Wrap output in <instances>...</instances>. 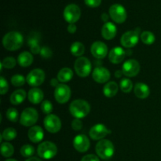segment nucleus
Here are the masks:
<instances>
[{
    "mask_svg": "<svg viewBox=\"0 0 161 161\" xmlns=\"http://www.w3.org/2000/svg\"><path fill=\"white\" fill-rule=\"evenodd\" d=\"M24 42L23 36L18 31H9L3 39V47L9 51H15L22 47Z\"/></svg>",
    "mask_w": 161,
    "mask_h": 161,
    "instance_id": "f257e3e1",
    "label": "nucleus"
},
{
    "mask_svg": "<svg viewBox=\"0 0 161 161\" xmlns=\"http://www.w3.org/2000/svg\"><path fill=\"white\" fill-rule=\"evenodd\" d=\"M69 111L75 118L82 119V118L86 117L89 114L91 111V106L86 101L77 99L70 104Z\"/></svg>",
    "mask_w": 161,
    "mask_h": 161,
    "instance_id": "f03ea898",
    "label": "nucleus"
},
{
    "mask_svg": "<svg viewBox=\"0 0 161 161\" xmlns=\"http://www.w3.org/2000/svg\"><path fill=\"white\" fill-rule=\"evenodd\" d=\"M95 149L97 156L103 160H108L114 155V146L108 139L100 140L96 145Z\"/></svg>",
    "mask_w": 161,
    "mask_h": 161,
    "instance_id": "7ed1b4c3",
    "label": "nucleus"
},
{
    "mask_svg": "<svg viewBox=\"0 0 161 161\" xmlns=\"http://www.w3.org/2000/svg\"><path fill=\"white\" fill-rule=\"evenodd\" d=\"M58 153V148L54 143L46 141L39 145L37 148V153L39 157L45 160H50L54 157Z\"/></svg>",
    "mask_w": 161,
    "mask_h": 161,
    "instance_id": "20e7f679",
    "label": "nucleus"
},
{
    "mask_svg": "<svg viewBox=\"0 0 161 161\" xmlns=\"http://www.w3.org/2000/svg\"><path fill=\"white\" fill-rule=\"evenodd\" d=\"M74 69L79 76L86 77L91 73L92 65L88 58H85V57H80L75 60Z\"/></svg>",
    "mask_w": 161,
    "mask_h": 161,
    "instance_id": "39448f33",
    "label": "nucleus"
},
{
    "mask_svg": "<svg viewBox=\"0 0 161 161\" xmlns=\"http://www.w3.org/2000/svg\"><path fill=\"white\" fill-rule=\"evenodd\" d=\"M39 114L35 108H26L20 115V123L24 127H31L37 122Z\"/></svg>",
    "mask_w": 161,
    "mask_h": 161,
    "instance_id": "423d86ee",
    "label": "nucleus"
},
{
    "mask_svg": "<svg viewBox=\"0 0 161 161\" xmlns=\"http://www.w3.org/2000/svg\"><path fill=\"white\" fill-rule=\"evenodd\" d=\"M64 18L68 23L75 24L78 21L81 16V10L80 7L75 4H69L64 10Z\"/></svg>",
    "mask_w": 161,
    "mask_h": 161,
    "instance_id": "0eeeda50",
    "label": "nucleus"
},
{
    "mask_svg": "<svg viewBox=\"0 0 161 161\" xmlns=\"http://www.w3.org/2000/svg\"><path fill=\"white\" fill-rule=\"evenodd\" d=\"M109 15L113 21L122 24L127 19V11L120 4H114L109 8Z\"/></svg>",
    "mask_w": 161,
    "mask_h": 161,
    "instance_id": "6e6552de",
    "label": "nucleus"
},
{
    "mask_svg": "<svg viewBox=\"0 0 161 161\" xmlns=\"http://www.w3.org/2000/svg\"><path fill=\"white\" fill-rule=\"evenodd\" d=\"M43 124L46 130L52 134L58 133L61 128V121L56 115H47L44 119Z\"/></svg>",
    "mask_w": 161,
    "mask_h": 161,
    "instance_id": "1a4fd4ad",
    "label": "nucleus"
},
{
    "mask_svg": "<svg viewBox=\"0 0 161 161\" xmlns=\"http://www.w3.org/2000/svg\"><path fill=\"white\" fill-rule=\"evenodd\" d=\"M45 80V72L40 69L31 70L26 77V82L31 86H39Z\"/></svg>",
    "mask_w": 161,
    "mask_h": 161,
    "instance_id": "9d476101",
    "label": "nucleus"
},
{
    "mask_svg": "<svg viewBox=\"0 0 161 161\" xmlns=\"http://www.w3.org/2000/svg\"><path fill=\"white\" fill-rule=\"evenodd\" d=\"M54 97L60 104H64L69 102L71 97V90L65 84H59L54 91Z\"/></svg>",
    "mask_w": 161,
    "mask_h": 161,
    "instance_id": "9b49d317",
    "label": "nucleus"
},
{
    "mask_svg": "<svg viewBox=\"0 0 161 161\" xmlns=\"http://www.w3.org/2000/svg\"><path fill=\"white\" fill-rule=\"evenodd\" d=\"M138 28L135 31H129L124 33L120 39V42L123 47L126 48H131L137 45L138 42L139 31Z\"/></svg>",
    "mask_w": 161,
    "mask_h": 161,
    "instance_id": "f8f14e48",
    "label": "nucleus"
},
{
    "mask_svg": "<svg viewBox=\"0 0 161 161\" xmlns=\"http://www.w3.org/2000/svg\"><path fill=\"white\" fill-rule=\"evenodd\" d=\"M122 71L124 75L128 77H135L140 72V64L138 61L135 59L127 60L123 64Z\"/></svg>",
    "mask_w": 161,
    "mask_h": 161,
    "instance_id": "ddd939ff",
    "label": "nucleus"
},
{
    "mask_svg": "<svg viewBox=\"0 0 161 161\" xmlns=\"http://www.w3.org/2000/svg\"><path fill=\"white\" fill-rule=\"evenodd\" d=\"M108 134H110V130L102 124L93 126L89 132L90 137L93 140H102Z\"/></svg>",
    "mask_w": 161,
    "mask_h": 161,
    "instance_id": "4468645a",
    "label": "nucleus"
},
{
    "mask_svg": "<svg viewBox=\"0 0 161 161\" xmlns=\"http://www.w3.org/2000/svg\"><path fill=\"white\" fill-rule=\"evenodd\" d=\"M90 140L85 135H78L73 140V146L80 153H85L90 149Z\"/></svg>",
    "mask_w": 161,
    "mask_h": 161,
    "instance_id": "2eb2a0df",
    "label": "nucleus"
},
{
    "mask_svg": "<svg viewBox=\"0 0 161 161\" xmlns=\"http://www.w3.org/2000/svg\"><path fill=\"white\" fill-rule=\"evenodd\" d=\"M91 50V53L94 58L97 59H103L108 53V47L103 42L97 41L92 44Z\"/></svg>",
    "mask_w": 161,
    "mask_h": 161,
    "instance_id": "dca6fc26",
    "label": "nucleus"
},
{
    "mask_svg": "<svg viewBox=\"0 0 161 161\" xmlns=\"http://www.w3.org/2000/svg\"><path fill=\"white\" fill-rule=\"evenodd\" d=\"M92 77L94 81L98 83H105L110 79V72L104 67H97L92 72Z\"/></svg>",
    "mask_w": 161,
    "mask_h": 161,
    "instance_id": "f3484780",
    "label": "nucleus"
},
{
    "mask_svg": "<svg viewBox=\"0 0 161 161\" xmlns=\"http://www.w3.org/2000/svg\"><path fill=\"white\" fill-rule=\"evenodd\" d=\"M126 52L122 47H116L111 50L108 53V59L113 64H119L124 60Z\"/></svg>",
    "mask_w": 161,
    "mask_h": 161,
    "instance_id": "a211bd4d",
    "label": "nucleus"
},
{
    "mask_svg": "<svg viewBox=\"0 0 161 161\" xmlns=\"http://www.w3.org/2000/svg\"><path fill=\"white\" fill-rule=\"evenodd\" d=\"M116 32H117V28H116V25L112 22H106L102 26V37L106 40H111V39H114L115 36H116Z\"/></svg>",
    "mask_w": 161,
    "mask_h": 161,
    "instance_id": "6ab92c4d",
    "label": "nucleus"
},
{
    "mask_svg": "<svg viewBox=\"0 0 161 161\" xmlns=\"http://www.w3.org/2000/svg\"><path fill=\"white\" fill-rule=\"evenodd\" d=\"M28 135L30 141L34 143H38L43 139V130L39 126H32L28 130Z\"/></svg>",
    "mask_w": 161,
    "mask_h": 161,
    "instance_id": "aec40b11",
    "label": "nucleus"
},
{
    "mask_svg": "<svg viewBox=\"0 0 161 161\" xmlns=\"http://www.w3.org/2000/svg\"><path fill=\"white\" fill-rule=\"evenodd\" d=\"M135 94L137 97L140 99H145L148 97L150 94V90L149 87L146 84L143 83H138L135 84Z\"/></svg>",
    "mask_w": 161,
    "mask_h": 161,
    "instance_id": "412c9836",
    "label": "nucleus"
},
{
    "mask_svg": "<svg viewBox=\"0 0 161 161\" xmlns=\"http://www.w3.org/2000/svg\"><path fill=\"white\" fill-rule=\"evenodd\" d=\"M28 100L32 104H39L43 100V92L39 88H32L28 92Z\"/></svg>",
    "mask_w": 161,
    "mask_h": 161,
    "instance_id": "4be33fe9",
    "label": "nucleus"
},
{
    "mask_svg": "<svg viewBox=\"0 0 161 161\" xmlns=\"http://www.w3.org/2000/svg\"><path fill=\"white\" fill-rule=\"evenodd\" d=\"M119 86L116 82H108L105 85L103 88V93L105 97H113L117 94Z\"/></svg>",
    "mask_w": 161,
    "mask_h": 161,
    "instance_id": "5701e85b",
    "label": "nucleus"
},
{
    "mask_svg": "<svg viewBox=\"0 0 161 161\" xmlns=\"http://www.w3.org/2000/svg\"><path fill=\"white\" fill-rule=\"evenodd\" d=\"M33 62V56L29 52H22L17 58V63L21 67H28Z\"/></svg>",
    "mask_w": 161,
    "mask_h": 161,
    "instance_id": "b1692460",
    "label": "nucleus"
},
{
    "mask_svg": "<svg viewBox=\"0 0 161 161\" xmlns=\"http://www.w3.org/2000/svg\"><path fill=\"white\" fill-rule=\"evenodd\" d=\"M73 77V72L69 68H63L58 74V80L61 83H68Z\"/></svg>",
    "mask_w": 161,
    "mask_h": 161,
    "instance_id": "393cba45",
    "label": "nucleus"
},
{
    "mask_svg": "<svg viewBox=\"0 0 161 161\" xmlns=\"http://www.w3.org/2000/svg\"><path fill=\"white\" fill-rule=\"evenodd\" d=\"M26 97V92L22 89L17 90L10 95V102L13 105H19L25 101Z\"/></svg>",
    "mask_w": 161,
    "mask_h": 161,
    "instance_id": "a878e982",
    "label": "nucleus"
},
{
    "mask_svg": "<svg viewBox=\"0 0 161 161\" xmlns=\"http://www.w3.org/2000/svg\"><path fill=\"white\" fill-rule=\"evenodd\" d=\"M38 36H31V37L28 38V44L30 47V50H31V53L33 54H37V53H40L41 48L40 46H39V38H37Z\"/></svg>",
    "mask_w": 161,
    "mask_h": 161,
    "instance_id": "bb28decb",
    "label": "nucleus"
},
{
    "mask_svg": "<svg viewBox=\"0 0 161 161\" xmlns=\"http://www.w3.org/2000/svg\"><path fill=\"white\" fill-rule=\"evenodd\" d=\"M70 50L73 56L80 58L85 52L84 45L80 42H75L71 46Z\"/></svg>",
    "mask_w": 161,
    "mask_h": 161,
    "instance_id": "cd10ccee",
    "label": "nucleus"
},
{
    "mask_svg": "<svg viewBox=\"0 0 161 161\" xmlns=\"http://www.w3.org/2000/svg\"><path fill=\"white\" fill-rule=\"evenodd\" d=\"M14 148L10 143L3 142L1 145V153L4 157H9L14 154Z\"/></svg>",
    "mask_w": 161,
    "mask_h": 161,
    "instance_id": "c85d7f7f",
    "label": "nucleus"
},
{
    "mask_svg": "<svg viewBox=\"0 0 161 161\" xmlns=\"http://www.w3.org/2000/svg\"><path fill=\"white\" fill-rule=\"evenodd\" d=\"M141 39L143 43L146 45H152L155 42L156 38L153 33L149 31H145L141 34Z\"/></svg>",
    "mask_w": 161,
    "mask_h": 161,
    "instance_id": "c756f323",
    "label": "nucleus"
},
{
    "mask_svg": "<svg viewBox=\"0 0 161 161\" xmlns=\"http://www.w3.org/2000/svg\"><path fill=\"white\" fill-rule=\"evenodd\" d=\"M17 135V130L14 128H12V127H9V128L5 129L4 131L2 134L3 138L4 140H6V141H12V140L15 139Z\"/></svg>",
    "mask_w": 161,
    "mask_h": 161,
    "instance_id": "7c9ffc66",
    "label": "nucleus"
},
{
    "mask_svg": "<svg viewBox=\"0 0 161 161\" xmlns=\"http://www.w3.org/2000/svg\"><path fill=\"white\" fill-rule=\"evenodd\" d=\"M119 86H120V89L123 92L128 94V93H130L132 91L133 83H132L131 80H129V79H123L121 80Z\"/></svg>",
    "mask_w": 161,
    "mask_h": 161,
    "instance_id": "2f4dec72",
    "label": "nucleus"
},
{
    "mask_svg": "<svg viewBox=\"0 0 161 161\" xmlns=\"http://www.w3.org/2000/svg\"><path fill=\"white\" fill-rule=\"evenodd\" d=\"M34 153L35 149L31 145H25L20 149V154L24 157H31Z\"/></svg>",
    "mask_w": 161,
    "mask_h": 161,
    "instance_id": "473e14b6",
    "label": "nucleus"
},
{
    "mask_svg": "<svg viewBox=\"0 0 161 161\" xmlns=\"http://www.w3.org/2000/svg\"><path fill=\"white\" fill-rule=\"evenodd\" d=\"M25 81H26V80H25V77L20 74H16L11 78V83L14 86H23L25 83Z\"/></svg>",
    "mask_w": 161,
    "mask_h": 161,
    "instance_id": "72a5a7b5",
    "label": "nucleus"
},
{
    "mask_svg": "<svg viewBox=\"0 0 161 161\" xmlns=\"http://www.w3.org/2000/svg\"><path fill=\"white\" fill-rule=\"evenodd\" d=\"M16 64H17V61H16V60L14 58L8 57V58H6L3 59V61L1 63V65L2 68H6V69H11L15 67Z\"/></svg>",
    "mask_w": 161,
    "mask_h": 161,
    "instance_id": "f704fd0d",
    "label": "nucleus"
},
{
    "mask_svg": "<svg viewBox=\"0 0 161 161\" xmlns=\"http://www.w3.org/2000/svg\"><path fill=\"white\" fill-rule=\"evenodd\" d=\"M6 117L11 122H17L18 120V111L14 108H9L6 111Z\"/></svg>",
    "mask_w": 161,
    "mask_h": 161,
    "instance_id": "c9c22d12",
    "label": "nucleus"
},
{
    "mask_svg": "<svg viewBox=\"0 0 161 161\" xmlns=\"http://www.w3.org/2000/svg\"><path fill=\"white\" fill-rule=\"evenodd\" d=\"M41 109H42V113H45V114L50 115L51 113V112L53 111V105L49 101L45 100L42 102V105H41Z\"/></svg>",
    "mask_w": 161,
    "mask_h": 161,
    "instance_id": "e433bc0d",
    "label": "nucleus"
},
{
    "mask_svg": "<svg viewBox=\"0 0 161 161\" xmlns=\"http://www.w3.org/2000/svg\"><path fill=\"white\" fill-rule=\"evenodd\" d=\"M40 55L42 58H45V59H48L50 58L53 55V52H52L51 49L47 47H44L42 48H41L40 51Z\"/></svg>",
    "mask_w": 161,
    "mask_h": 161,
    "instance_id": "4c0bfd02",
    "label": "nucleus"
},
{
    "mask_svg": "<svg viewBox=\"0 0 161 161\" xmlns=\"http://www.w3.org/2000/svg\"><path fill=\"white\" fill-rule=\"evenodd\" d=\"M8 90H9V84H8L7 81L3 77H1L0 78V92H1L2 95L6 94Z\"/></svg>",
    "mask_w": 161,
    "mask_h": 161,
    "instance_id": "58836bf2",
    "label": "nucleus"
},
{
    "mask_svg": "<svg viewBox=\"0 0 161 161\" xmlns=\"http://www.w3.org/2000/svg\"><path fill=\"white\" fill-rule=\"evenodd\" d=\"M72 127L74 130H76V131L81 130L83 127V122L81 119H77V118L74 119L72 122Z\"/></svg>",
    "mask_w": 161,
    "mask_h": 161,
    "instance_id": "ea45409f",
    "label": "nucleus"
},
{
    "mask_svg": "<svg viewBox=\"0 0 161 161\" xmlns=\"http://www.w3.org/2000/svg\"><path fill=\"white\" fill-rule=\"evenodd\" d=\"M85 4L91 8L98 7L102 3V0H84Z\"/></svg>",
    "mask_w": 161,
    "mask_h": 161,
    "instance_id": "a19ab883",
    "label": "nucleus"
},
{
    "mask_svg": "<svg viewBox=\"0 0 161 161\" xmlns=\"http://www.w3.org/2000/svg\"><path fill=\"white\" fill-rule=\"evenodd\" d=\"M81 161H100L99 158L97 156L94 155V154H88V155L84 156L82 158Z\"/></svg>",
    "mask_w": 161,
    "mask_h": 161,
    "instance_id": "79ce46f5",
    "label": "nucleus"
},
{
    "mask_svg": "<svg viewBox=\"0 0 161 161\" xmlns=\"http://www.w3.org/2000/svg\"><path fill=\"white\" fill-rule=\"evenodd\" d=\"M77 27L75 24H69V25L68 26V31L71 34H73L76 31Z\"/></svg>",
    "mask_w": 161,
    "mask_h": 161,
    "instance_id": "37998d69",
    "label": "nucleus"
},
{
    "mask_svg": "<svg viewBox=\"0 0 161 161\" xmlns=\"http://www.w3.org/2000/svg\"><path fill=\"white\" fill-rule=\"evenodd\" d=\"M58 81H59V80H57V79H52V80L50 81V84L53 86H54V87H57V86L59 85L58 84Z\"/></svg>",
    "mask_w": 161,
    "mask_h": 161,
    "instance_id": "c03bdc74",
    "label": "nucleus"
},
{
    "mask_svg": "<svg viewBox=\"0 0 161 161\" xmlns=\"http://www.w3.org/2000/svg\"><path fill=\"white\" fill-rule=\"evenodd\" d=\"M102 20H103L105 23H106V22H108V15L107 14H105V13H104V14H102Z\"/></svg>",
    "mask_w": 161,
    "mask_h": 161,
    "instance_id": "a18cd8bd",
    "label": "nucleus"
},
{
    "mask_svg": "<svg viewBox=\"0 0 161 161\" xmlns=\"http://www.w3.org/2000/svg\"><path fill=\"white\" fill-rule=\"evenodd\" d=\"M123 75H124V72H123V71L118 70L115 72V76H116V78H120Z\"/></svg>",
    "mask_w": 161,
    "mask_h": 161,
    "instance_id": "49530a36",
    "label": "nucleus"
},
{
    "mask_svg": "<svg viewBox=\"0 0 161 161\" xmlns=\"http://www.w3.org/2000/svg\"><path fill=\"white\" fill-rule=\"evenodd\" d=\"M25 161H42V160H39V159L37 158V157H29L28 160H26Z\"/></svg>",
    "mask_w": 161,
    "mask_h": 161,
    "instance_id": "de8ad7c7",
    "label": "nucleus"
},
{
    "mask_svg": "<svg viewBox=\"0 0 161 161\" xmlns=\"http://www.w3.org/2000/svg\"><path fill=\"white\" fill-rule=\"evenodd\" d=\"M6 161H17V160H14V159H8V160H6Z\"/></svg>",
    "mask_w": 161,
    "mask_h": 161,
    "instance_id": "09e8293b",
    "label": "nucleus"
}]
</instances>
